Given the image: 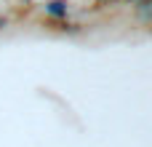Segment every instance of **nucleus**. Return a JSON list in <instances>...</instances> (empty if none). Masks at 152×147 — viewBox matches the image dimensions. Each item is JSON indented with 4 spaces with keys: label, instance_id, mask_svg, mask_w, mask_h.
<instances>
[{
    "label": "nucleus",
    "instance_id": "obj_1",
    "mask_svg": "<svg viewBox=\"0 0 152 147\" xmlns=\"http://www.w3.org/2000/svg\"><path fill=\"white\" fill-rule=\"evenodd\" d=\"M51 13H56V16H61L64 13V3H51V8H48Z\"/></svg>",
    "mask_w": 152,
    "mask_h": 147
}]
</instances>
